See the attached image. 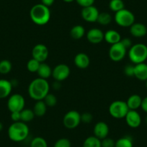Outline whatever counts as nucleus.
I'll return each instance as SVG.
<instances>
[{"label": "nucleus", "instance_id": "nucleus-11", "mask_svg": "<svg viewBox=\"0 0 147 147\" xmlns=\"http://www.w3.org/2000/svg\"><path fill=\"white\" fill-rule=\"evenodd\" d=\"M49 51L47 46L42 43L35 45L32 50V58L40 63H43L47 60Z\"/></svg>", "mask_w": 147, "mask_h": 147}, {"label": "nucleus", "instance_id": "nucleus-23", "mask_svg": "<svg viewBox=\"0 0 147 147\" xmlns=\"http://www.w3.org/2000/svg\"><path fill=\"white\" fill-rule=\"evenodd\" d=\"M47 107V105L43 100H38V101H35L32 110L35 116L43 117L46 115Z\"/></svg>", "mask_w": 147, "mask_h": 147}, {"label": "nucleus", "instance_id": "nucleus-19", "mask_svg": "<svg viewBox=\"0 0 147 147\" xmlns=\"http://www.w3.org/2000/svg\"><path fill=\"white\" fill-rule=\"evenodd\" d=\"M122 38L119 32L115 30H108L104 32V40L108 44L113 45L119 43Z\"/></svg>", "mask_w": 147, "mask_h": 147}, {"label": "nucleus", "instance_id": "nucleus-1", "mask_svg": "<svg viewBox=\"0 0 147 147\" xmlns=\"http://www.w3.org/2000/svg\"><path fill=\"white\" fill-rule=\"evenodd\" d=\"M50 84L47 80L40 77L32 80L28 86V92L30 97L35 101L43 100L49 93Z\"/></svg>", "mask_w": 147, "mask_h": 147}, {"label": "nucleus", "instance_id": "nucleus-2", "mask_svg": "<svg viewBox=\"0 0 147 147\" xmlns=\"http://www.w3.org/2000/svg\"><path fill=\"white\" fill-rule=\"evenodd\" d=\"M8 137L14 142H22L25 141L30 136V128L27 123L19 121L13 122L7 131Z\"/></svg>", "mask_w": 147, "mask_h": 147}, {"label": "nucleus", "instance_id": "nucleus-30", "mask_svg": "<svg viewBox=\"0 0 147 147\" xmlns=\"http://www.w3.org/2000/svg\"><path fill=\"white\" fill-rule=\"evenodd\" d=\"M109 7L111 11L117 12L125 8V4L123 0H110Z\"/></svg>", "mask_w": 147, "mask_h": 147}, {"label": "nucleus", "instance_id": "nucleus-47", "mask_svg": "<svg viewBox=\"0 0 147 147\" xmlns=\"http://www.w3.org/2000/svg\"><path fill=\"white\" fill-rule=\"evenodd\" d=\"M146 88H147V80L146 81Z\"/></svg>", "mask_w": 147, "mask_h": 147}, {"label": "nucleus", "instance_id": "nucleus-38", "mask_svg": "<svg viewBox=\"0 0 147 147\" xmlns=\"http://www.w3.org/2000/svg\"><path fill=\"white\" fill-rule=\"evenodd\" d=\"M77 3L82 7H87L94 5L95 0H75Z\"/></svg>", "mask_w": 147, "mask_h": 147}, {"label": "nucleus", "instance_id": "nucleus-33", "mask_svg": "<svg viewBox=\"0 0 147 147\" xmlns=\"http://www.w3.org/2000/svg\"><path fill=\"white\" fill-rule=\"evenodd\" d=\"M43 100L46 103L47 107H54L57 104V98H56V95L53 93L49 92Z\"/></svg>", "mask_w": 147, "mask_h": 147}, {"label": "nucleus", "instance_id": "nucleus-15", "mask_svg": "<svg viewBox=\"0 0 147 147\" xmlns=\"http://www.w3.org/2000/svg\"><path fill=\"white\" fill-rule=\"evenodd\" d=\"M93 133L94 136L98 138L99 139L102 140L103 138L108 136L110 133V128L108 125L105 122L103 121H99L94 125L93 128Z\"/></svg>", "mask_w": 147, "mask_h": 147}, {"label": "nucleus", "instance_id": "nucleus-43", "mask_svg": "<svg viewBox=\"0 0 147 147\" xmlns=\"http://www.w3.org/2000/svg\"><path fill=\"white\" fill-rule=\"evenodd\" d=\"M52 87H53V90H59V89L61 87V82L59 81H55L52 84Z\"/></svg>", "mask_w": 147, "mask_h": 147}, {"label": "nucleus", "instance_id": "nucleus-35", "mask_svg": "<svg viewBox=\"0 0 147 147\" xmlns=\"http://www.w3.org/2000/svg\"><path fill=\"white\" fill-rule=\"evenodd\" d=\"M101 146L102 147H115V141L107 136L101 140Z\"/></svg>", "mask_w": 147, "mask_h": 147}, {"label": "nucleus", "instance_id": "nucleus-31", "mask_svg": "<svg viewBox=\"0 0 147 147\" xmlns=\"http://www.w3.org/2000/svg\"><path fill=\"white\" fill-rule=\"evenodd\" d=\"M12 68V63L10 61L4 59L0 61V74H7L11 71Z\"/></svg>", "mask_w": 147, "mask_h": 147}, {"label": "nucleus", "instance_id": "nucleus-29", "mask_svg": "<svg viewBox=\"0 0 147 147\" xmlns=\"http://www.w3.org/2000/svg\"><path fill=\"white\" fill-rule=\"evenodd\" d=\"M30 147H49L48 143L44 138L36 136L32 138L30 143Z\"/></svg>", "mask_w": 147, "mask_h": 147}, {"label": "nucleus", "instance_id": "nucleus-13", "mask_svg": "<svg viewBox=\"0 0 147 147\" xmlns=\"http://www.w3.org/2000/svg\"><path fill=\"white\" fill-rule=\"evenodd\" d=\"M127 125L131 128H137L141 124V117L137 110H129L125 117Z\"/></svg>", "mask_w": 147, "mask_h": 147}, {"label": "nucleus", "instance_id": "nucleus-6", "mask_svg": "<svg viewBox=\"0 0 147 147\" xmlns=\"http://www.w3.org/2000/svg\"><path fill=\"white\" fill-rule=\"evenodd\" d=\"M114 20L119 26L122 28H130L135 22V16L131 11L124 8L115 12Z\"/></svg>", "mask_w": 147, "mask_h": 147}, {"label": "nucleus", "instance_id": "nucleus-7", "mask_svg": "<svg viewBox=\"0 0 147 147\" xmlns=\"http://www.w3.org/2000/svg\"><path fill=\"white\" fill-rule=\"evenodd\" d=\"M81 123V114L77 110H69L64 115L63 124L67 129H74Z\"/></svg>", "mask_w": 147, "mask_h": 147}, {"label": "nucleus", "instance_id": "nucleus-4", "mask_svg": "<svg viewBox=\"0 0 147 147\" xmlns=\"http://www.w3.org/2000/svg\"><path fill=\"white\" fill-rule=\"evenodd\" d=\"M129 60L135 64L144 63L147 59V46L144 43H136L128 50Z\"/></svg>", "mask_w": 147, "mask_h": 147}, {"label": "nucleus", "instance_id": "nucleus-24", "mask_svg": "<svg viewBox=\"0 0 147 147\" xmlns=\"http://www.w3.org/2000/svg\"><path fill=\"white\" fill-rule=\"evenodd\" d=\"M85 29L81 25H74L70 30V36L74 40H80L85 35Z\"/></svg>", "mask_w": 147, "mask_h": 147}, {"label": "nucleus", "instance_id": "nucleus-42", "mask_svg": "<svg viewBox=\"0 0 147 147\" xmlns=\"http://www.w3.org/2000/svg\"><path fill=\"white\" fill-rule=\"evenodd\" d=\"M54 2L55 0H41V4H43L45 6L49 7L52 6L53 5Z\"/></svg>", "mask_w": 147, "mask_h": 147}, {"label": "nucleus", "instance_id": "nucleus-48", "mask_svg": "<svg viewBox=\"0 0 147 147\" xmlns=\"http://www.w3.org/2000/svg\"><path fill=\"white\" fill-rule=\"evenodd\" d=\"M23 147H30V146H23Z\"/></svg>", "mask_w": 147, "mask_h": 147}, {"label": "nucleus", "instance_id": "nucleus-22", "mask_svg": "<svg viewBox=\"0 0 147 147\" xmlns=\"http://www.w3.org/2000/svg\"><path fill=\"white\" fill-rule=\"evenodd\" d=\"M52 70L53 69L48 63L43 62V63H40V66H39L38 70L37 71V74L38 75V77H40V78L47 80V79L52 77Z\"/></svg>", "mask_w": 147, "mask_h": 147}, {"label": "nucleus", "instance_id": "nucleus-8", "mask_svg": "<svg viewBox=\"0 0 147 147\" xmlns=\"http://www.w3.org/2000/svg\"><path fill=\"white\" fill-rule=\"evenodd\" d=\"M7 108L12 112H21L25 106V100L20 94H14L9 97L7 100Z\"/></svg>", "mask_w": 147, "mask_h": 147}, {"label": "nucleus", "instance_id": "nucleus-3", "mask_svg": "<svg viewBox=\"0 0 147 147\" xmlns=\"http://www.w3.org/2000/svg\"><path fill=\"white\" fill-rule=\"evenodd\" d=\"M30 17L33 23L37 25H46L51 20V10L43 4H37L32 7L30 11Z\"/></svg>", "mask_w": 147, "mask_h": 147}, {"label": "nucleus", "instance_id": "nucleus-18", "mask_svg": "<svg viewBox=\"0 0 147 147\" xmlns=\"http://www.w3.org/2000/svg\"><path fill=\"white\" fill-rule=\"evenodd\" d=\"M134 77L142 82L147 80V63H141L134 65Z\"/></svg>", "mask_w": 147, "mask_h": 147}, {"label": "nucleus", "instance_id": "nucleus-37", "mask_svg": "<svg viewBox=\"0 0 147 147\" xmlns=\"http://www.w3.org/2000/svg\"><path fill=\"white\" fill-rule=\"evenodd\" d=\"M123 72L127 77H134V65L128 64L124 67Z\"/></svg>", "mask_w": 147, "mask_h": 147}, {"label": "nucleus", "instance_id": "nucleus-14", "mask_svg": "<svg viewBox=\"0 0 147 147\" xmlns=\"http://www.w3.org/2000/svg\"><path fill=\"white\" fill-rule=\"evenodd\" d=\"M86 37L92 44H99L104 40V32L99 28H92L87 31Z\"/></svg>", "mask_w": 147, "mask_h": 147}, {"label": "nucleus", "instance_id": "nucleus-17", "mask_svg": "<svg viewBox=\"0 0 147 147\" xmlns=\"http://www.w3.org/2000/svg\"><path fill=\"white\" fill-rule=\"evenodd\" d=\"M74 63L78 69H86L90 64V59L85 53H79L74 59Z\"/></svg>", "mask_w": 147, "mask_h": 147}, {"label": "nucleus", "instance_id": "nucleus-44", "mask_svg": "<svg viewBox=\"0 0 147 147\" xmlns=\"http://www.w3.org/2000/svg\"><path fill=\"white\" fill-rule=\"evenodd\" d=\"M63 2H66V3H71V2L75 1V0H63Z\"/></svg>", "mask_w": 147, "mask_h": 147}, {"label": "nucleus", "instance_id": "nucleus-5", "mask_svg": "<svg viewBox=\"0 0 147 147\" xmlns=\"http://www.w3.org/2000/svg\"><path fill=\"white\" fill-rule=\"evenodd\" d=\"M109 113L113 118L115 119H122L125 118L129 111L127 103L123 100H115L111 102L108 108Z\"/></svg>", "mask_w": 147, "mask_h": 147}, {"label": "nucleus", "instance_id": "nucleus-28", "mask_svg": "<svg viewBox=\"0 0 147 147\" xmlns=\"http://www.w3.org/2000/svg\"><path fill=\"white\" fill-rule=\"evenodd\" d=\"M112 16L108 12H100L97 22H98L101 25H107L112 22Z\"/></svg>", "mask_w": 147, "mask_h": 147}, {"label": "nucleus", "instance_id": "nucleus-36", "mask_svg": "<svg viewBox=\"0 0 147 147\" xmlns=\"http://www.w3.org/2000/svg\"><path fill=\"white\" fill-rule=\"evenodd\" d=\"M93 116L90 113L86 112L83 113L81 114V123H84L88 124L92 121Z\"/></svg>", "mask_w": 147, "mask_h": 147}, {"label": "nucleus", "instance_id": "nucleus-27", "mask_svg": "<svg viewBox=\"0 0 147 147\" xmlns=\"http://www.w3.org/2000/svg\"><path fill=\"white\" fill-rule=\"evenodd\" d=\"M115 147H134V143L131 137L123 136L115 141Z\"/></svg>", "mask_w": 147, "mask_h": 147}, {"label": "nucleus", "instance_id": "nucleus-21", "mask_svg": "<svg viewBox=\"0 0 147 147\" xmlns=\"http://www.w3.org/2000/svg\"><path fill=\"white\" fill-rule=\"evenodd\" d=\"M142 100L139 94H131L127 100L126 103L129 110H137L138 108L141 107Z\"/></svg>", "mask_w": 147, "mask_h": 147}, {"label": "nucleus", "instance_id": "nucleus-12", "mask_svg": "<svg viewBox=\"0 0 147 147\" xmlns=\"http://www.w3.org/2000/svg\"><path fill=\"white\" fill-rule=\"evenodd\" d=\"M99 14H100V12H99L98 9L94 5L87 7H83L81 12L82 19L86 22H91V23L97 22Z\"/></svg>", "mask_w": 147, "mask_h": 147}, {"label": "nucleus", "instance_id": "nucleus-10", "mask_svg": "<svg viewBox=\"0 0 147 147\" xmlns=\"http://www.w3.org/2000/svg\"><path fill=\"white\" fill-rule=\"evenodd\" d=\"M71 74L70 68L65 63H60L55 66L52 70V77L55 81L63 82L67 80Z\"/></svg>", "mask_w": 147, "mask_h": 147}, {"label": "nucleus", "instance_id": "nucleus-45", "mask_svg": "<svg viewBox=\"0 0 147 147\" xmlns=\"http://www.w3.org/2000/svg\"><path fill=\"white\" fill-rule=\"evenodd\" d=\"M2 129H3V124L0 122V132L2 131Z\"/></svg>", "mask_w": 147, "mask_h": 147}, {"label": "nucleus", "instance_id": "nucleus-40", "mask_svg": "<svg viewBox=\"0 0 147 147\" xmlns=\"http://www.w3.org/2000/svg\"><path fill=\"white\" fill-rule=\"evenodd\" d=\"M10 118L13 122H19L21 121L20 112H12L11 113Z\"/></svg>", "mask_w": 147, "mask_h": 147}, {"label": "nucleus", "instance_id": "nucleus-9", "mask_svg": "<svg viewBox=\"0 0 147 147\" xmlns=\"http://www.w3.org/2000/svg\"><path fill=\"white\" fill-rule=\"evenodd\" d=\"M127 52L128 50L120 41L119 43L111 45L108 51L109 57L114 62L121 61L125 57Z\"/></svg>", "mask_w": 147, "mask_h": 147}, {"label": "nucleus", "instance_id": "nucleus-26", "mask_svg": "<svg viewBox=\"0 0 147 147\" xmlns=\"http://www.w3.org/2000/svg\"><path fill=\"white\" fill-rule=\"evenodd\" d=\"M20 115L21 121L25 123L31 122L35 116L32 109L30 108H24L20 112Z\"/></svg>", "mask_w": 147, "mask_h": 147}, {"label": "nucleus", "instance_id": "nucleus-16", "mask_svg": "<svg viewBox=\"0 0 147 147\" xmlns=\"http://www.w3.org/2000/svg\"><path fill=\"white\" fill-rule=\"evenodd\" d=\"M131 35L134 38H143L147 34V28L141 22H134L129 28Z\"/></svg>", "mask_w": 147, "mask_h": 147}, {"label": "nucleus", "instance_id": "nucleus-39", "mask_svg": "<svg viewBox=\"0 0 147 147\" xmlns=\"http://www.w3.org/2000/svg\"><path fill=\"white\" fill-rule=\"evenodd\" d=\"M121 43H122L123 46L127 50H128V49L133 46L132 40H131V38H122L121 40Z\"/></svg>", "mask_w": 147, "mask_h": 147}, {"label": "nucleus", "instance_id": "nucleus-32", "mask_svg": "<svg viewBox=\"0 0 147 147\" xmlns=\"http://www.w3.org/2000/svg\"><path fill=\"white\" fill-rule=\"evenodd\" d=\"M40 63L34 59H31L27 63V69L31 73H37Z\"/></svg>", "mask_w": 147, "mask_h": 147}, {"label": "nucleus", "instance_id": "nucleus-46", "mask_svg": "<svg viewBox=\"0 0 147 147\" xmlns=\"http://www.w3.org/2000/svg\"><path fill=\"white\" fill-rule=\"evenodd\" d=\"M145 122H146V123L147 124V115L146 116V118H145Z\"/></svg>", "mask_w": 147, "mask_h": 147}, {"label": "nucleus", "instance_id": "nucleus-34", "mask_svg": "<svg viewBox=\"0 0 147 147\" xmlns=\"http://www.w3.org/2000/svg\"><path fill=\"white\" fill-rule=\"evenodd\" d=\"M53 147H71V143L68 138H61L54 143Z\"/></svg>", "mask_w": 147, "mask_h": 147}, {"label": "nucleus", "instance_id": "nucleus-25", "mask_svg": "<svg viewBox=\"0 0 147 147\" xmlns=\"http://www.w3.org/2000/svg\"><path fill=\"white\" fill-rule=\"evenodd\" d=\"M82 147H102L101 140L94 136H90L84 140Z\"/></svg>", "mask_w": 147, "mask_h": 147}, {"label": "nucleus", "instance_id": "nucleus-41", "mask_svg": "<svg viewBox=\"0 0 147 147\" xmlns=\"http://www.w3.org/2000/svg\"><path fill=\"white\" fill-rule=\"evenodd\" d=\"M141 108L144 110V112L147 113V97L143 98Z\"/></svg>", "mask_w": 147, "mask_h": 147}, {"label": "nucleus", "instance_id": "nucleus-20", "mask_svg": "<svg viewBox=\"0 0 147 147\" xmlns=\"http://www.w3.org/2000/svg\"><path fill=\"white\" fill-rule=\"evenodd\" d=\"M13 87L9 80H0V99H5L10 96Z\"/></svg>", "mask_w": 147, "mask_h": 147}]
</instances>
